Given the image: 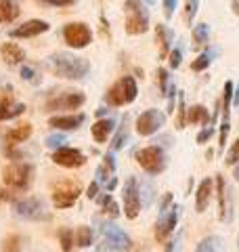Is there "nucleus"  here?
Wrapping results in <instances>:
<instances>
[{
    "mask_svg": "<svg viewBox=\"0 0 239 252\" xmlns=\"http://www.w3.org/2000/svg\"><path fill=\"white\" fill-rule=\"evenodd\" d=\"M195 252H225V240L220 235H208L197 244Z\"/></svg>",
    "mask_w": 239,
    "mask_h": 252,
    "instance_id": "nucleus-24",
    "label": "nucleus"
},
{
    "mask_svg": "<svg viewBox=\"0 0 239 252\" xmlns=\"http://www.w3.org/2000/svg\"><path fill=\"white\" fill-rule=\"evenodd\" d=\"M231 6H233V13L239 15V0H231Z\"/></svg>",
    "mask_w": 239,
    "mask_h": 252,
    "instance_id": "nucleus-52",
    "label": "nucleus"
},
{
    "mask_svg": "<svg viewBox=\"0 0 239 252\" xmlns=\"http://www.w3.org/2000/svg\"><path fill=\"white\" fill-rule=\"evenodd\" d=\"M114 130H116V120L114 118H101V120L94 122L92 128H90L92 139L97 141V143H105Z\"/></svg>",
    "mask_w": 239,
    "mask_h": 252,
    "instance_id": "nucleus-18",
    "label": "nucleus"
},
{
    "mask_svg": "<svg viewBox=\"0 0 239 252\" xmlns=\"http://www.w3.org/2000/svg\"><path fill=\"white\" fill-rule=\"evenodd\" d=\"M19 17V6L13 0H0V23H11Z\"/></svg>",
    "mask_w": 239,
    "mask_h": 252,
    "instance_id": "nucleus-26",
    "label": "nucleus"
},
{
    "mask_svg": "<svg viewBox=\"0 0 239 252\" xmlns=\"http://www.w3.org/2000/svg\"><path fill=\"white\" fill-rule=\"evenodd\" d=\"M31 124H19L17 128H13V130H9L6 132V137H4V141L9 145H17V143H23V141H28L30 137H31Z\"/></svg>",
    "mask_w": 239,
    "mask_h": 252,
    "instance_id": "nucleus-23",
    "label": "nucleus"
},
{
    "mask_svg": "<svg viewBox=\"0 0 239 252\" xmlns=\"http://www.w3.org/2000/svg\"><path fill=\"white\" fill-rule=\"evenodd\" d=\"M225 164L227 166H231V164H239V139L229 147V152L225 156Z\"/></svg>",
    "mask_w": 239,
    "mask_h": 252,
    "instance_id": "nucleus-39",
    "label": "nucleus"
},
{
    "mask_svg": "<svg viewBox=\"0 0 239 252\" xmlns=\"http://www.w3.org/2000/svg\"><path fill=\"white\" fill-rule=\"evenodd\" d=\"M212 135H214V128H212V126H206V128L197 135V143H206V141H208Z\"/></svg>",
    "mask_w": 239,
    "mask_h": 252,
    "instance_id": "nucleus-46",
    "label": "nucleus"
},
{
    "mask_svg": "<svg viewBox=\"0 0 239 252\" xmlns=\"http://www.w3.org/2000/svg\"><path fill=\"white\" fill-rule=\"evenodd\" d=\"M187 124V105H185V94L179 91V116H177V128H185Z\"/></svg>",
    "mask_w": 239,
    "mask_h": 252,
    "instance_id": "nucleus-35",
    "label": "nucleus"
},
{
    "mask_svg": "<svg viewBox=\"0 0 239 252\" xmlns=\"http://www.w3.org/2000/svg\"><path fill=\"white\" fill-rule=\"evenodd\" d=\"M21 78H23V80H30V82H38L36 69L30 67V65H23V67H21Z\"/></svg>",
    "mask_w": 239,
    "mask_h": 252,
    "instance_id": "nucleus-43",
    "label": "nucleus"
},
{
    "mask_svg": "<svg viewBox=\"0 0 239 252\" xmlns=\"http://www.w3.org/2000/svg\"><path fill=\"white\" fill-rule=\"evenodd\" d=\"M49 67L55 76L67 78V80H82V78L89 74L90 63H89V59H82L74 53L61 51V53H55L49 57Z\"/></svg>",
    "mask_w": 239,
    "mask_h": 252,
    "instance_id": "nucleus-1",
    "label": "nucleus"
},
{
    "mask_svg": "<svg viewBox=\"0 0 239 252\" xmlns=\"http://www.w3.org/2000/svg\"><path fill=\"white\" fill-rule=\"evenodd\" d=\"M187 122L189 124H206V126H210L212 122V116L210 112L206 109V105H193V107H189L187 109Z\"/></svg>",
    "mask_w": 239,
    "mask_h": 252,
    "instance_id": "nucleus-21",
    "label": "nucleus"
},
{
    "mask_svg": "<svg viewBox=\"0 0 239 252\" xmlns=\"http://www.w3.org/2000/svg\"><path fill=\"white\" fill-rule=\"evenodd\" d=\"M147 252H149V250H147Z\"/></svg>",
    "mask_w": 239,
    "mask_h": 252,
    "instance_id": "nucleus-57",
    "label": "nucleus"
},
{
    "mask_svg": "<svg viewBox=\"0 0 239 252\" xmlns=\"http://www.w3.org/2000/svg\"><path fill=\"white\" fill-rule=\"evenodd\" d=\"M59 242H61L63 252H71V248H74V244H76L71 229H61L59 231Z\"/></svg>",
    "mask_w": 239,
    "mask_h": 252,
    "instance_id": "nucleus-36",
    "label": "nucleus"
},
{
    "mask_svg": "<svg viewBox=\"0 0 239 252\" xmlns=\"http://www.w3.org/2000/svg\"><path fill=\"white\" fill-rule=\"evenodd\" d=\"M235 97V84L227 80L225 82V91H222V120H229V112H231V103Z\"/></svg>",
    "mask_w": 239,
    "mask_h": 252,
    "instance_id": "nucleus-27",
    "label": "nucleus"
},
{
    "mask_svg": "<svg viewBox=\"0 0 239 252\" xmlns=\"http://www.w3.org/2000/svg\"><path fill=\"white\" fill-rule=\"evenodd\" d=\"M63 40L71 49H86L92 42V32L86 23H67L63 28Z\"/></svg>",
    "mask_w": 239,
    "mask_h": 252,
    "instance_id": "nucleus-6",
    "label": "nucleus"
},
{
    "mask_svg": "<svg viewBox=\"0 0 239 252\" xmlns=\"http://www.w3.org/2000/svg\"><path fill=\"white\" fill-rule=\"evenodd\" d=\"M182 63V46H177V49L170 51V67L177 69Z\"/></svg>",
    "mask_w": 239,
    "mask_h": 252,
    "instance_id": "nucleus-40",
    "label": "nucleus"
},
{
    "mask_svg": "<svg viewBox=\"0 0 239 252\" xmlns=\"http://www.w3.org/2000/svg\"><path fill=\"white\" fill-rule=\"evenodd\" d=\"M212 191H214L212 179H204L202 183L197 185V191H195V210H197V212H204L206 208L210 206V202H212Z\"/></svg>",
    "mask_w": 239,
    "mask_h": 252,
    "instance_id": "nucleus-17",
    "label": "nucleus"
},
{
    "mask_svg": "<svg viewBox=\"0 0 239 252\" xmlns=\"http://www.w3.org/2000/svg\"><path fill=\"white\" fill-rule=\"evenodd\" d=\"M229 130H231V122H229V120H222V124H220V137H218V145H220V149H225V145H227Z\"/></svg>",
    "mask_w": 239,
    "mask_h": 252,
    "instance_id": "nucleus-41",
    "label": "nucleus"
},
{
    "mask_svg": "<svg viewBox=\"0 0 239 252\" xmlns=\"http://www.w3.org/2000/svg\"><path fill=\"white\" fill-rule=\"evenodd\" d=\"M155 38H157V44H159V53H162V57L170 55L172 42H174V32H172L168 26L159 23V26L155 28Z\"/></svg>",
    "mask_w": 239,
    "mask_h": 252,
    "instance_id": "nucleus-20",
    "label": "nucleus"
},
{
    "mask_svg": "<svg viewBox=\"0 0 239 252\" xmlns=\"http://www.w3.org/2000/svg\"><path fill=\"white\" fill-rule=\"evenodd\" d=\"M46 4H55V6H65V4H71L74 0H44Z\"/></svg>",
    "mask_w": 239,
    "mask_h": 252,
    "instance_id": "nucleus-50",
    "label": "nucleus"
},
{
    "mask_svg": "<svg viewBox=\"0 0 239 252\" xmlns=\"http://www.w3.org/2000/svg\"><path fill=\"white\" fill-rule=\"evenodd\" d=\"M233 103H235V105H239V89L235 91V97H233Z\"/></svg>",
    "mask_w": 239,
    "mask_h": 252,
    "instance_id": "nucleus-54",
    "label": "nucleus"
},
{
    "mask_svg": "<svg viewBox=\"0 0 239 252\" xmlns=\"http://www.w3.org/2000/svg\"><path fill=\"white\" fill-rule=\"evenodd\" d=\"M137 162L139 166L149 172V175H159L164 168H166V156H164V149L159 145H149V147H143L137 152Z\"/></svg>",
    "mask_w": 239,
    "mask_h": 252,
    "instance_id": "nucleus-4",
    "label": "nucleus"
},
{
    "mask_svg": "<svg viewBox=\"0 0 239 252\" xmlns=\"http://www.w3.org/2000/svg\"><path fill=\"white\" fill-rule=\"evenodd\" d=\"M116 185H118V179H116V177H111V179L107 181V189L111 191V189H116Z\"/></svg>",
    "mask_w": 239,
    "mask_h": 252,
    "instance_id": "nucleus-51",
    "label": "nucleus"
},
{
    "mask_svg": "<svg viewBox=\"0 0 239 252\" xmlns=\"http://www.w3.org/2000/svg\"><path fill=\"white\" fill-rule=\"evenodd\" d=\"M212 57H214L212 51H206V53H202V55H199V57H197L193 63H191V69H193V72H204V69L210 65Z\"/></svg>",
    "mask_w": 239,
    "mask_h": 252,
    "instance_id": "nucleus-32",
    "label": "nucleus"
},
{
    "mask_svg": "<svg viewBox=\"0 0 239 252\" xmlns=\"http://www.w3.org/2000/svg\"><path fill=\"white\" fill-rule=\"evenodd\" d=\"M26 112V105L23 103H13L11 99H2L0 101V122L2 120H11V118H17Z\"/></svg>",
    "mask_w": 239,
    "mask_h": 252,
    "instance_id": "nucleus-22",
    "label": "nucleus"
},
{
    "mask_svg": "<svg viewBox=\"0 0 239 252\" xmlns=\"http://www.w3.org/2000/svg\"><path fill=\"white\" fill-rule=\"evenodd\" d=\"M237 248H239V238H237Z\"/></svg>",
    "mask_w": 239,
    "mask_h": 252,
    "instance_id": "nucleus-56",
    "label": "nucleus"
},
{
    "mask_svg": "<svg viewBox=\"0 0 239 252\" xmlns=\"http://www.w3.org/2000/svg\"><path fill=\"white\" fill-rule=\"evenodd\" d=\"M233 177H235V181L239 183V164H237V166H235V170H233Z\"/></svg>",
    "mask_w": 239,
    "mask_h": 252,
    "instance_id": "nucleus-53",
    "label": "nucleus"
},
{
    "mask_svg": "<svg viewBox=\"0 0 239 252\" xmlns=\"http://www.w3.org/2000/svg\"><path fill=\"white\" fill-rule=\"evenodd\" d=\"M124 9H126V32L132 36H139V34H145L147 28H149V13L147 9L143 6V0H126L124 2Z\"/></svg>",
    "mask_w": 239,
    "mask_h": 252,
    "instance_id": "nucleus-3",
    "label": "nucleus"
},
{
    "mask_svg": "<svg viewBox=\"0 0 239 252\" xmlns=\"http://www.w3.org/2000/svg\"><path fill=\"white\" fill-rule=\"evenodd\" d=\"M145 2H147V4H149V6H153V4H155V2H157V0H145Z\"/></svg>",
    "mask_w": 239,
    "mask_h": 252,
    "instance_id": "nucleus-55",
    "label": "nucleus"
},
{
    "mask_svg": "<svg viewBox=\"0 0 239 252\" xmlns=\"http://www.w3.org/2000/svg\"><path fill=\"white\" fill-rule=\"evenodd\" d=\"M128 124H130V118L122 116V122H120V126H118V132H116L114 141H111V152H118V149L128 141Z\"/></svg>",
    "mask_w": 239,
    "mask_h": 252,
    "instance_id": "nucleus-25",
    "label": "nucleus"
},
{
    "mask_svg": "<svg viewBox=\"0 0 239 252\" xmlns=\"http://www.w3.org/2000/svg\"><path fill=\"white\" fill-rule=\"evenodd\" d=\"M139 94V86H137V80L132 76H124L111 86L105 94V103L111 105V107H122V105H128L137 99Z\"/></svg>",
    "mask_w": 239,
    "mask_h": 252,
    "instance_id": "nucleus-2",
    "label": "nucleus"
},
{
    "mask_svg": "<svg viewBox=\"0 0 239 252\" xmlns=\"http://www.w3.org/2000/svg\"><path fill=\"white\" fill-rule=\"evenodd\" d=\"M174 9H177V0H164V15H166V19H172Z\"/></svg>",
    "mask_w": 239,
    "mask_h": 252,
    "instance_id": "nucleus-45",
    "label": "nucleus"
},
{
    "mask_svg": "<svg viewBox=\"0 0 239 252\" xmlns=\"http://www.w3.org/2000/svg\"><path fill=\"white\" fill-rule=\"evenodd\" d=\"M157 76H159V91H162V94H166V93H168V89H170L168 72H166V69H157Z\"/></svg>",
    "mask_w": 239,
    "mask_h": 252,
    "instance_id": "nucleus-42",
    "label": "nucleus"
},
{
    "mask_svg": "<svg viewBox=\"0 0 239 252\" xmlns=\"http://www.w3.org/2000/svg\"><path fill=\"white\" fill-rule=\"evenodd\" d=\"M86 120L84 114H71V116H53L49 120V126L59 132H65V130H76L80 128V124Z\"/></svg>",
    "mask_w": 239,
    "mask_h": 252,
    "instance_id": "nucleus-16",
    "label": "nucleus"
},
{
    "mask_svg": "<svg viewBox=\"0 0 239 252\" xmlns=\"http://www.w3.org/2000/svg\"><path fill=\"white\" fill-rule=\"evenodd\" d=\"M208 38H210V26L208 23H197L193 28V46H206L208 44Z\"/></svg>",
    "mask_w": 239,
    "mask_h": 252,
    "instance_id": "nucleus-28",
    "label": "nucleus"
},
{
    "mask_svg": "<svg viewBox=\"0 0 239 252\" xmlns=\"http://www.w3.org/2000/svg\"><path fill=\"white\" fill-rule=\"evenodd\" d=\"M139 195H141V204H145V208L151 206L153 195H155V185L151 181H143V185L139 187Z\"/></svg>",
    "mask_w": 239,
    "mask_h": 252,
    "instance_id": "nucleus-31",
    "label": "nucleus"
},
{
    "mask_svg": "<svg viewBox=\"0 0 239 252\" xmlns=\"http://www.w3.org/2000/svg\"><path fill=\"white\" fill-rule=\"evenodd\" d=\"M84 93H78V91H67V93H61L57 97H53L46 101V109L49 112H57V109H80L84 105Z\"/></svg>",
    "mask_w": 239,
    "mask_h": 252,
    "instance_id": "nucleus-10",
    "label": "nucleus"
},
{
    "mask_svg": "<svg viewBox=\"0 0 239 252\" xmlns=\"http://www.w3.org/2000/svg\"><path fill=\"white\" fill-rule=\"evenodd\" d=\"M179 246H180V235H179L177 240H172V242L166 244V252H174V250H177Z\"/></svg>",
    "mask_w": 239,
    "mask_h": 252,
    "instance_id": "nucleus-49",
    "label": "nucleus"
},
{
    "mask_svg": "<svg viewBox=\"0 0 239 252\" xmlns=\"http://www.w3.org/2000/svg\"><path fill=\"white\" fill-rule=\"evenodd\" d=\"M103 166H105L111 175H114V170H116V152H111V149H109V152L105 154V164H103Z\"/></svg>",
    "mask_w": 239,
    "mask_h": 252,
    "instance_id": "nucleus-44",
    "label": "nucleus"
},
{
    "mask_svg": "<svg viewBox=\"0 0 239 252\" xmlns=\"http://www.w3.org/2000/svg\"><path fill=\"white\" fill-rule=\"evenodd\" d=\"M179 215H180V206H172L170 210H166L159 215L157 223H155V240L162 244L166 242V238L172 233V229L177 227V220H179Z\"/></svg>",
    "mask_w": 239,
    "mask_h": 252,
    "instance_id": "nucleus-12",
    "label": "nucleus"
},
{
    "mask_svg": "<svg viewBox=\"0 0 239 252\" xmlns=\"http://www.w3.org/2000/svg\"><path fill=\"white\" fill-rule=\"evenodd\" d=\"M49 23L42 19H30L26 23H21L15 30H11V38H36L44 32H49Z\"/></svg>",
    "mask_w": 239,
    "mask_h": 252,
    "instance_id": "nucleus-15",
    "label": "nucleus"
},
{
    "mask_svg": "<svg viewBox=\"0 0 239 252\" xmlns=\"http://www.w3.org/2000/svg\"><path fill=\"white\" fill-rule=\"evenodd\" d=\"M101 206H103V212L109 215L111 219H116L120 215V208H118V202L111 198V195H105V198H101Z\"/></svg>",
    "mask_w": 239,
    "mask_h": 252,
    "instance_id": "nucleus-33",
    "label": "nucleus"
},
{
    "mask_svg": "<svg viewBox=\"0 0 239 252\" xmlns=\"http://www.w3.org/2000/svg\"><path fill=\"white\" fill-rule=\"evenodd\" d=\"M103 235H105V240L116 248V252H124V250L130 248V238L126 235V231L122 227H118L116 223L103 225Z\"/></svg>",
    "mask_w": 239,
    "mask_h": 252,
    "instance_id": "nucleus-14",
    "label": "nucleus"
},
{
    "mask_svg": "<svg viewBox=\"0 0 239 252\" xmlns=\"http://www.w3.org/2000/svg\"><path fill=\"white\" fill-rule=\"evenodd\" d=\"M141 195H139V183L134 177H128L124 185V215L126 219H137L141 212Z\"/></svg>",
    "mask_w": 239,
    "mask_h": 252,
    "instance_id": "nucleus-11",
    "label": "nucleus"
},
{
    "mask_svg": "<svg viewBox=\"0 0 239 252\" xmlns=\"http://www.w3.org/2000/svg\"><path fill=\"white\" fill-rule=\"evenodd\" d=\"M31 172L34 168L26 162H17V164H9L4 170H2V179H4V185H9L13 189H26L31 183Z\"/></svg>",
    "mask_w": 239,
    "mask_h": 252,
    "instance_id": "nucleus-5",
    "label": "nucleus"
},
{
    "mask_svg": "<svg viewBox=\"0 0 239 252\" xmlns=\"http://www.w3.org/2000/svg\"><path fill=\"white\" fill-rule=\"evenodd\" d=\"M86 195H89L90 200H94L99 195V183L94 181V183H90V187H89V191H86Z\"/></svg>",
    "mask_w": 239,
    "mask_h": 252,
    "instance_id": "nucleus-47",
    "label": "nucleus"
},
{
    "mask_svg": "<svg viewBox=\"0 0 239 252\" xmlns=\"http://www.w3.org/2000/svg\"><path fill=\"white\" fill-rule=\"evenodd\" d=\"M2 250L4 252H21V238L19 235H11V238H6L4 244H2Z\"/></svg>",
    "mask_w": 239,
    "mask_h": 252,
    "instance_id": "nucleus-38",
    "label": "nucleus"
},
{
    "mask_svg": "<svg viewBox=\"0 0 239 252\" xmlns=\"http://www.w3.org/2000/svg\"><path fill=\"white\" fill-rule=\"evenodd\" d=\"M199 9V0H185V23L191 26L195 21V15Z\"/></svg>",
    "mask_w": 239,
    "mask_h": 252,
    "instance_id": "nucleus-34",
    "label": "nucleus"
},
{
    "mask_svg": "<svg viewBox=\"0 0 239 252\" xmlns=\"http://www.w3.org/2000/svg\"><path fill=\"white\" fill-rule=\"evenodd\" d=\"M0 55H2L4 63H9V65H17V63L26 61V51L15 42H4L0 46Z\"/></svg>",
    "mask_w": 239,
    "mask_h": 252,
    "instance_id": "nucleus-19",
    "label": "nucleus"
},
{
    "mask_svg": "<svg viewBox=\"0 0 239 252\" xmlns=\"http://www.w3.org/2000/svg\"><path fill=\"white\" fill-rule=\"evenodd\" d=\"M17 217L21 219H28V220H44L49 219V212H46L44 202L40 198H26V200H19L13 204Z\"/></svg>",
    "mask_w": 239,
    "mask_h": 252,
    "instance_id": "nucleus-8",
    "label": "nucleus"
},
{
    "mask_svg": "<svg viewBox=\"0 0 239 252\" xmlns=\"http://www.w3.org/2000/svg\"><path fill=\"white\" fill-rule=\"evenodd\" d=\"M74 240H76V246L78 248H89L90 244H92V229L90 227H78V231L74 233Z\"/></svg>",
    "mask_w": 239,
    "mask_h": 252,
    "instance_id": "nucleus-30",
    "label": "nucleus"
},
{
    "mask_svg": "<svg viewBox=\"0 0 239 252\" xmlns=\"http://www.w3.org/2000/svg\"><path fill=\"white\" fill-rule=\"evenodd\" d=\"M216 189H218V210H220V220H229L227 217V191H225V179L216 175Z\"/></svg>",
    "mask_w": 239,
    "mask_h": 252,
    "instance_id": "nucleus-29",
    "label": "nucleus"
},
{
    "mask_svg": "<svg viewBox=\"0 0 239 252\" xmlns=\"http://www.w3.org/2000/svg\"><path fill=\"white\" fill-rule=\"evenodd\" d=\"M63 143H65V132H53V135H49V137H46V141H44V145L46 147H53L55 152L61 149Z\"/></svg>",
    "mask_w": 239,
    "mask_h": 252,
    "instance_id": "nucleus-37",
    "label": "nucleus"
},
{
    "mask_svg": "<svg viewBox=\"0 0 239 252\" xmlns=\"http://www.w3.org/2000/svg\"><path fill=\"white\" fill-rule=\"evenodd\" d=\"M97 252H116V248L111 246V244L107 242V240H103L99 246H97Z\"/></svg>",
    "mask_w": 239,
    "mask_h": 252,
    "instance_id": "nucleus-48",
    "label": "nucleus"
},
{
    "mask_svg": "<svg viewBox=\"0 0 239 252\" xmlns=\"http://www.w3.org/2000/svg\"><path fill=\"white\" fill-rule=\"evenodd\" d=\"M80 195V185L74 181H59L53 187V202L57 208H69L74 206Z\"/></svg>",
    "mask_w": 239,
    "mask_h": 252,
    "instance_id": "nucleus-7",
    "label": "nucleus"
},
{
    "mask_svg": "<svg viewBox=\"0 0 239 252\" xmlns=\"http://www.w3.org/2000/svg\"><path fill=\"white\" fill-rule=\"evenodd\" d=\"M166 122V114L159 109H145L139 118H137V132L143 137L155 135Z\"/></svg>",
    "mask_w": 239,
    "mask_h": 252,
    "instance_id": "nucleus-9",
    "label": "nucleus"
},
{
    "mask_svg": "<svg viewBox=\"0 0 239 252\" xmlns=\"http://www.w3.org/2000/svg\"><path fill=\"white\" fill-rule=\"evenodd\" d=\"M53 162L63 168H78L82 164H86V156L74 147H61L53 154Z\"/></svg>",
    "mask_w": 239,
    "mask_h": 252,
    "instance_id": "nucleus-13",
    "label": "nucleus"
}]
</instances>
